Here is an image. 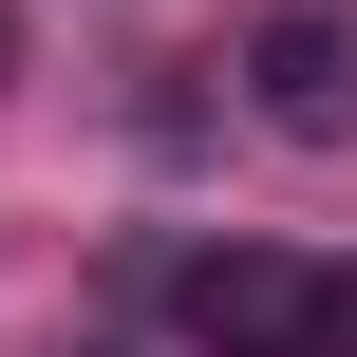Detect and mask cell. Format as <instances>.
Segmentation results:
<instances>
[{
  "label": "cell",
  "instance_id": "cell-1",
  "mask_svg": "<svg viewBox=\"0 0 357 357\" xmlns=\"http://www.w3.org/2000/svg\"><path fill=\"white\" fill-rule=\"evenodd\" d=\"M169 320H188V357H339V264H301V245H188Z\"/></svg>",
  "mask_w": 357,
  "mask_h": 357
},
{
  "label": "cell",
  "instance_id": "cell-2",
  "mask_svg": "<svg viewBox=\"0 0 357 357\" xmlns=\"http://www.w3.org/2000/svg\"><path fill=\"white\" fill-rule=\"evenodd\" d=\"M245 94H264L282 151H357V19L339 0H282V19L245 38Z\"/></svg>",
  "mask_w": 357,
  "mask_h": 357
},
{
  "label": "cell",
  "instance_id": "cell-3",
  "mask_svg": "<svg viewBox=\"0 0 357 357\" xmlns=\"http://www.w3.org/2000/svg\"><path fill=\"white\" fill-rule=\"evenodd\" d=\"M339 357H357V264H339Z\"/></svg>",
  "mask_w": 357,
  "mask_h": 357
},
{
  "label": "cell",
  "instance_id": "cell-4",
  "mask_svg": "<svg viewBox=\"0 0 357 357\" xmlns=\"http://www.w3.org/2000/svg\"><path fill=\"white\" fill-rule=\"evenodd\" d=\"M0 75H19V19H0Z\"/></svg>",
  "mask_w": 357,
  "mask_h": 357
}]
</instances>
